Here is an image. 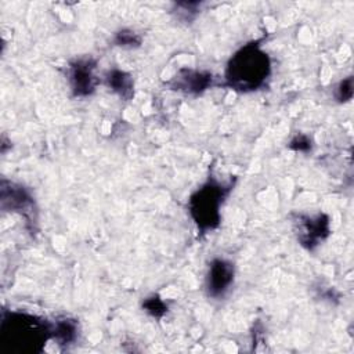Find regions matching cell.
<instances>
[{
	"label": "cell",
	"mask_w": 354,
	"mask_h": 354,
	"mask_svg": "<svg viewBox=\"0 0 354 354\" xmlns=\"http://www.w3.org/2000/svg\"><path fill=\"white\" fill-rule=\"evenodd\" d=\"M271 73V61L259 41L242 46L228 61L224 84L239 93H249L264 86Z\"/></svg>",
	"instance_id": "obj_1"
},
{
	"label": "cell",
	"mask_w": 354,
	"mask_h": 354,
	"mask_svg": "<svg viewBox=\"0 0 354 354\" xmlns=\"http://www.w3.org/2000/svg\"><path fill=\"white\" fill-rule=\"evenodd\" d=\"M1 343L4 348L17 353L41 351L53 336V326L46 321L25 313H4L1 319Z\"/></svg>",
	"instance_id": "obj_2"
},
{
	"label": "cell",
	"mask_w": 354,
	"mask_h": 354,
	"mask_svg": "<svg viewBox=\"0 0 354 354\" xmlns=\"http://www.w3.org/2000/svg\"><path fill=\"white\" fill-rule=\"evenodd\" d=\"M231 188L232 185H223L214 178H210L191 195L188 201L189 214L201 232H206L218 225L220 207Z\"/></svg>",
	"instance_id": "obj_3"
},
{
	"label": "cell",
	"mask_w": 354,
	"mask_h": 354,
	"mask_svg": "<svg viewBox=\"0 0 354 354\" xmlns=\"http://www.w3.org/2000/svg\"><path fill=\"white\" fill-rule=\"evenodd\" d=\"M95 61L91 58H80L69 65L68 79L73 95L86 97L95 90L97 79L94 76Z\"/></svg>",
	"instance_id": "obj_4"
},
{
	"label": "cell",
	"mask_w": 354,
	"mask_h": 354,
	"mask_svg": "<svg viewBox=\"0 0 354 354\" xmlns=\"http://www.w3.org/2000/svg\"><path fill=\"white\" fill-rule=\"evenodd\" d=\"M297 239L299 242L307 248L314 249L317 245H319L321 241H324L329 235V218L325 214H317V216H297Z\"/></svg>",
	"instance_id": "obj_5"
},
{
	"label": "cell",
	"mask_w": 354,
	"mask_h": 354,
	"mask_svg": "<svg viewBox=\"0 0 354 354\" xmlns=\"http://www.w3.org/2000/svg\"><path fill=\"white\" fill-rule=\"evenodd\" d=\"M234 264L225 259H213L206 274V292L210 297H221L234 282Z\"/></svg>",
	"instance_id": "obj_6"
},
{
	"label": "cell",
	"mask_w": 354,
	"mask_h": 354,
	"mask_svg": "<svg viewBox=\"0 0 354 354\" xmlns=\"http://www.w3.org/2000/svg\"><path fill=\"white\" fill-rule=\"evenodd\" d=\"M176 90H184L191 94H201L212 83V75L192 69H181L171 82Z\"/></svg>",
	"instance_id": "obj_7"
},
{
	"label": "cell",
	"mask_w": 354,
	"mask_h": 354,
	"mask_svg": "<svg viewBox=\"0 0 354 354\" xmlns=\"http://www.w3.org/2000/svg\"><path fill=\"white\" fill-rule=\"evenodd\" d=\"M106 84L124 100H130L133 95V79L123 71H109L106 73Z\"/></svg>",
	"instance_id": "obj_8"
},
{
	"label": "cell",
	"mask_w": 354,
	"mask_h": 354,
	"mask_svg": "<svg viewBox=\"0 0 354 354\" xmlns=\"http://www.w3.org/2000/svg\"><path fill=\"white\" fill-rule=\"evenodd\" d=\"M53 336L59 343H69L76 337V324L71 319H62L53 326Z\"/></svg>",
	"instance_id": "obj_9"
},
{
	"label": "cell",
	"mask_w": 354,
	"mask_h": 354,
	"mask_svg": "<svg viewBox=\"0 0 354 354\" xmlns=\"http://www.w3.org/2000/svg\"><path fill=\"white\" fill-rule=\"evenodd\" d=\"M142 308L148 314H151L152 317H156V318H160L167 311L166 304L158 296H152V297L145 299L144 303H142Z\"/></svg>",
	"instance_id": "obj_10"
},
{
	"label": "cell",
	"mask_w": 354,
	"mask_h": 354,
	"mask_svg": "<svg viewBox=\"0 0 354 354\" xmlns=\"http://www.w3.org/2000/svg\"><path fill=\"white\" fill-rule=\"evenodd\" d=\"M115 43L118 46H130V47H133V46H140L141 39H140V36L137 33H134L131 30L123 29V30L116 33Z\"/></svg>",
	"instance_id": "obj_11"
},
{
	"label": "cell",
	"mask_w": 354,
	"mask_h": 354,
	"mask_svg": "<svg viewBox=\"0 0 354 354\" xmlns=\"http://www.w3.org/2000/svg\"><path fill=\"white\" fill-rule=\"evenodd\" d=\"M353 97V77L348 76L342 80L336 88V100L340 102L348 101Z\"/></svg>",
	"instance_id": "obj_12"
},
{
	"label": "cell",
	"mask_w": 354,
	"mask_h": 354,
	"mask_svg": "<svg viewBox=\"0 0 354 354\" xmlns=\"http://www.w3.org/2000/svg\"><path fill=\"white\" fill-rule=\"evenodd\" d=\"M289 148H292V149H295V151H301V152H304V151H308V149L311 148V141H310V138H308L307 136L300 134V136H296V137L290 141Z\"/></svg>",
	"instance_id": "obj_13"
}]
</instances>
